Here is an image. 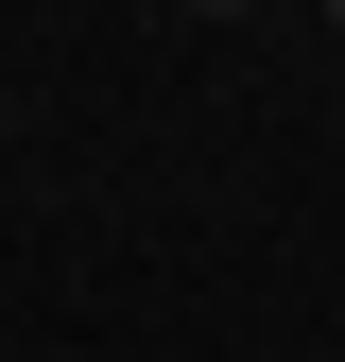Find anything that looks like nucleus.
<instances>
[{
	"label": "nucleus",
	"instance_id": "nucleus-1",
	"mask_svg": "<svg viewBox=\"0 0 345 362\" xmlns=\"http://www.w3.org/2000/svg\"><path fill=\"white\" fill-rule=\"evenodd\" d=\"M207 18H225V0H207Z\"/></svg>",
	"mask_w": 345,
	"mask_h": 362
}]
</instances>
